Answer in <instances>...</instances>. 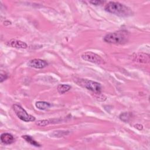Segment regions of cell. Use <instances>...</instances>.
I'll return each instance as SVG.
<instances>
[{"label":"cell","mask_w":150,"mask_h":150,"mask_svg":"<svg viewBox=\"0 0 150 150\" xmlns=\"http://www.w3.org/2000/svg\"><path fill=\"white\" fill-rule=\"evenodd\" d=\"M26 142H28V143H29L30 144H31L32 145L35 146H40V145L36 142L32 137L28 135H23L22 137Z\"/></svg>","instance_id":"7c38bea8"},{"label":"cell","mask_w":150,"mask_h":150,"mask_svg":"<svg viewBox=\"0 0 150 150\" xmlns=\"http://www.w3.org/2000/svg\"><path fill=\"white\" fill-rule=\"evenodd\" d=\"M120 118L124 122H127L130 118V114L127 112L121 113L120 115Z\"/></svg>","instance_id":"5bb4252c"},{"label":"cell","mask_w":150,"mask_h":150,"mask_svg":"<svg viewBox=\"0 0 150 150\" xmlns=\"http://www.w3.org/2000/svg\"><path fill=\"white\" fill-rule=\"evenodd\" d=\"M1 141L4 144H11L14 142V138L9 133H3L1 135Z\"/></svg>","instance_id":"9c48e42d"},{"label":"cell","mask_w":150,"mask_h":150,"mask_svg":"<svg viewBox=\"0 0 150 150\" xmlns=\"http://www.w3.org/2000/svg\"><path fill=\"white\" fill-rule=\"evenodd\" d=\"M81 57L84 60L97 64H103L105 63V61L101 57L92 52H86L83 53Z\"/></svg>","instance_id":"5b68a950"},{"label":"cell","mask_w":150,"mask_h":150,"mask_svg":"<svg viewBox=\"0 0 150 150\" xmlns=\"http://www.w3.org/2000/svg\"><path fill=\"white\" fill-rule=\"evenodd\" d=\"M50 104L49 103L46 102V101H39L36 102L35 106L37 108L41 110H45L47 108H49L50 107Z\"/></svg>","instance_id":"30bf717a"},{"label":"cell","mask_w":150,"mask_h":150,"mask_svg":"<svg viewBox=\"0 0 150 150\" xmlns=\"http://www.w3.org/2000/svg\"><path fill=\"white\" fill-rule=\"evenodd\" d=\"M50 123H52V122L49 120H40L38 121L36 124L39 127H45L49 125Z\"/></svg>","instance_id":"4fadbf2b"},{"label":"cell","mask_w":150,"mask_h":150,"mask_svg":"<svg viewBox=\"0 0 150 150\" xmlns=\"http://www.w3.org/2000/svg\"><path fill=\"white\" fill-rule=\"evenodd\" d=\"M8 45L12 47L17 49H26L28 47V45L25 42L17 39H11L8 42Z\"/></svg>","instance_id":"ba28073f"},{"label":"cell","mask_w":150,"mask_h":150,"mask_svg":"<svg viewBox=\"0 0 150 150\" xmlns=\"http://www.w3.org/2000/svg\"><path fill=\"white\" fill-rule=\"evenodd\" d=\"M48 63L46 60H42L40 59H34L30 60L28 63V65L35 69H41L47 66Z\"/></svg>","instance_id":"8992f818"},{"label":"cell","mask_w":150,"mask_h":150,"mask_svg":"<svg viewBox=\"0 0 150 150\" xmlns=\"http://www.w3.org/2000/svg\"><path fill=\"white\" fill-rule=\"evenodd\" d=\"M129 33L127 30H121L106 35L104 38V40L108 43L123 44L128 41Z\"/></svg>","instance_id":"7a4b0ae2"},{"label":"cell","mask_w":150,"mask_h":150,"mask_svg":"<svg viewBox=\"0 0 150 150\" xmlns=\"http://www.w3.org/2000/svg\"><path fill=\"white\" fill-rule=\"evenodd\" d=\"M135 127L136 128L138 129L139 130L142 129V128H143V126L142 125H141V124H136V125H135Z\"/></svg>","instance_id":"e0dca14e"},{"label":"cell","mask_w":150,"mask_h":150,"mask_svg":"<svg viewBox=\"0 0 150 150\" xmlns=\"http://www.w3.org/2000/svg\"><path fill=\"white\" fill-rule=\"evenodd\" d=\"M8 77V76L6 74H1V83L3 82V81L5 80Z\"/></svg>","instance_id":"2e32d148"},{"label":"cell","mask_w":150,"mask_h":150,"mask_svg":"<svg viewBox=\"0 0 150 150\" xmlns=\"http://www.w3.org/2000/svg\"><path fill=\"white\" fill-rule=\"evenodd\" d=\"M104 9L105 11L121 17H128L132 15L131 9L118 2H108Z\"/></svg>","instance_id":"6da1fadb"},{"label":"cell","mask_w":150,"mask_h":150,"mask_svg":"<svg viewBox=\"0 0 150 150\" xmlns=\"http://www.w3.org/2000/svg\"><path fill=\"white\" fill-rule=\"evenodd\" d=\"M12 108L17 117L21 120L25 122L34 121L35 120V117L29 114L21 105L15 104L12 105Z\"/></svg>","instance_id":"277c9868"},{"label":"cell","mask_w":150,"mask_h":150,"mask_svg":"<svg viewBox=\"0 0 150 150\" xmlns=\"http://www.w3.org/2000/svg\"><path fill=\"white\" fill-rule=\"evenodd\" d=\"M89 2L93 5H100L101 3H103L104 2L101 1H89Z\"/></svg>","instance_id":"9a60e30c"},{"label":"cell","mask_w":150,"mask_h":150,"mask_svg":"<svg viewBox=\"0 0 150 150\" xmlns=\"http://www.w3.org/2000/svg\"><path fill=\"white\" fill-rule=\"evenodd\" d=\"M71 88V86L69 84H59L57 86V91L60 94H64L68 91H69Z\"/></svg>","instance_id":"8fae6325"},{"label":"cell","mask_w":150,"mask_h":150,"mask_svg":"<svg viewBox=\"0 0 150 150\" xmlns=\"http://www.w3.org/2000/svg\"><path fill=\"white\" fill-rule=\"evenodd\" d=\"M133 60L139 63H146L149 61V55L144 53H138L133 55Z\"/></svg>","instance_id":"52a82bcc"},{"label":"cell","mask_w":150,"mask_h":150,"mask_svg":"<svg viewBox=\"0 0 150 150\" xmlns=\"http://www.w3.org/2000/svg\"><path fill=\"white\" fill-rule=\"evenodd\" d=\"M76 83L83 87H84L94 93H100L101 90V84L95 81L87 80V79H79L77 80H76Z\"/></svg>","instance_id":"3957f363"}]
</instances>
